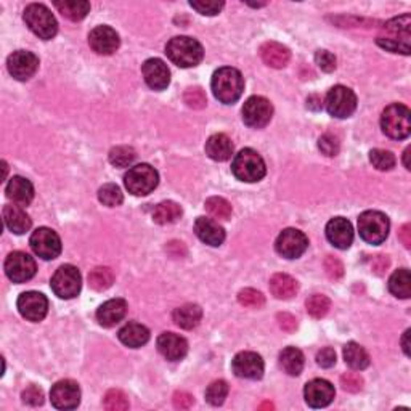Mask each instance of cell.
Wrapping results in <instances>:
<instances>
[{
	"mask_svg": "<svg viewBox=\"0 0 411 411\" xmlns=\"http://www.w3.org/2000/svg\"><path fill=\"white\" fill-rule=\"evenodd\" d=\"M172 318H174L177 326H180L182 329H193L201 322L203 310L196 304H185L175 308L174 313H172Z\"/></svg>",
	"mask_w": 411,
	"mask_h": 411,
	"instance_id": "1f68e13d",
	"label": "cell"
},
{
	"mask_svg": "<svg viewBox=\"0 0 411 411\" xmlns=\"http://www.w3.org/2000/svg\"><path fill=\"white\" fill-rule=\"evenodd\" d=\"M206 154L214 161H226L233 154V143L225 134H215L206 142Z\"/></svg>",
	"mask_w": 411,
	"mask_h": 411,
	"instance_id": "f546056e",
	"label": "cell"
},
{
	"mask_svg": "<svg viewBox=\"0 0 411 411\" xmlns=\"http://www.w3.org/2000/svg\"><path fill=\"white\" fill-rule=\"evenodd\" d=\"M115 283V273L108 267H96L89 273V284L95 291H106Z\"/></svg>",
	"mask_w": 411,
	"mask_h": 411,
	"instance_id": "74e56055",
	"label": "cell"
},
{
	"mask_svg": "<svg viewBox=\"0 0 411 411\" xmlns=\"http://www.w3.org/2000/svg\"><path fill=\"white\" fill-rule=\"evenodd\" d=\"M261 408H273V405L272 403H264V405H261Z\"/></svg>",
	"mask_w": 411,
	"mask_h": 411,
	"instance_id": "be15d7a7",
	"label": "cell"
},
{
	"mask_svg": "<svg viewBox=\"0 0 411 411\" xmlns=\"http://www.w3.org/2000/svg\"><path fill=\"white\" fill-rule=\"evenodd\" d=\"M192 7L199 12L201 15H208V16H214L217 15L222 8H224V2L222 0H192L190 2Z\"/></svg>",
	"mask_w": 411,
	"mask_h": 411,
	"instance_id": "c3c4849f",
	"label": "cell"
},
{
	"mask_svg": "<svg viewBox=\"0 0 411 411\" xmlns=\"http://www.w3.org/2000/svg\"><path fill=\"white\" fill-rule=\"evenodd\" d=\"M103 407L108 411H126L129 410V398L119 389H111L103 398Z\"/></svg>",
	"mask_w": 411,
	"mask_h": 411,
	"instance_id": "60d3db41",
	"label": "cell"
},
{
	"mask_svg": "<svg viewBox=\"0 0 411 411\" xmlns=\"http://www.w3.org/2000/svg\"><path fill=\"white\" fill-rule=\"evenodd\" d=\"M270 291H272V294L277 297V299L286 301L297 294L299 284H297V281L291 277V275L275 273L273 277L270 278Z\"/></svg>",
	"mask_w": 411,
	"mask_h": 411,
	"instance_id": "4dcf8cb0",
	"label": "cell"
},
{
	"mask_svg": "<svg viewBox=\"0 0 411 411\" xmlns=\"http://www.w3.org/2000/svg\"><path fill=\"white\" fill-rule=\"evenodd\" d=\"M382 132L394 140L407 138L411 132L410 110L402 103H394L382 111L381 116Z\"/></svg>",
	"mask_w": 411,
	"mask_h": 411,
	"instance_id": "8992f818",
	"label": "cell"
},
{
	"mask_svg": "<svg viewBox=\"0 0 411 411\" xmlns=\"http://www.w3.org/2000/svg\"><path fill=\"white\" fill-rule=\"evenodd\" d=\"M326 238L338 250H349L354 241L352 224L344 217H334L326 225Z\"/></svg>",
	"mask_w": 411,
	"mask_h": 411,
	"instance_id": "7402d4cb",
	"label": "cell"
},
{
	"mask_svg": "<svg viewBox=\"0 0 411 411\" xmlns=\"http://www.w3.org/2000/svg\"><path fill=\"white\" fill-rule=\"evenodd\" d=\"M231 172H233L238 180L254 183L262 180L265 172H267V167H265L262 156L257 151L245 148L235 156L233 164H231Z\"/></svg>",
	"mask_w": 411,
	"mask_h": 411,
	"instance_id": "277c9868",
	"label": "cell"
},
{
	"mask_svg": "<svg viewBox=\"0 0 411 411\" xmlns=\"http://www.w3.org/2000/svg\"><path fill=\"white\" fill-rule=\"evenodd\" d=\"M318 148H320L322 153L328 158H334L339 153V142L338 138L331 134H324L318 140Z\"/></svg>",
	"mask_w": 411,
	"mask_h": 411,
	"instance_id": "681fc988",
	"label": "cell"
},
{
	"mask_svg": "<svg viewBox=\"0 0 411 411\" xmlns=\"http://www.w3.org/2000/svg\"><path fill=\"white\" fill-rule=\"evenodd\" d=\"M99 199L101 204L108 206V208H116V206H121L124 201L121 188L115 183H106L99 190Z\"/></svg>",
	"mask_w": 411,
	"mask_h": 411,
	"instance_id": "ab89813d",
	"label": "cell"
},
{
	"mask_svg": "<svg viewBox=\"0 0 411 411\" xmlns=\"http://www.w3.org/2000/svg\"><path fill=\"white\" fill-rule=\"evenodd\" d=\"M8 73L16 80H29L39 68V58L28 50H16L7 59Z\"/></svg>",
	"mask_w": 411,
	"mask_h": 411,
	"instance_id": "e0dca14e",
	"label": "cell"
},
{
	"mask_svg": "<svg viewBox=\"0 0 411 411\" xmlns=\"http://www.w3.org/2000/svg\"><path fill=\"white\" fill-rule=\"evenodd\" d=\"M305 307H307V312L310 313L313 318H323L329 312L331 302H329V299L326 296L313 294L307 299Z\"/></svg>",
	"mask_w": 411,
	"mask_h": 411,
	"instance_id": "7bdbcfd3",
	"label": "cell"
},
{
	"mask_svg": "<svg viewBox=\"0 0 411 411\" xmlns=\"http://www.w3.org/2000/svg\"><path fill=\"white\" fill-rule=\"evenodd\" d=\"M145 82L153 90H164L171 82V71L159 58H150L142 66Z\"/></svg>",
	"mask_w": 411,
	"mask_h": 411,
	"instance_id": "d6986e66",
	"label": "cell"
},
{
	"mask_svg": "<svg viewBox=\"0 0 411 411\" xmlns=\"http://www.w3.org/2000/svg\"><path fill=\"white\" fill-rule=\"evenodd\" d=\"M21 397H23V402L26 405H31V407H39V405L44 403V392L37 386H29L26 391H23Z\"/></svg>",
	"mask_w": 411,
	"mask_h": 411,
	"instance_id": "db71d44e",
	"label": "cell"
},
{
	"mask_svg": "<svg viewBox=\"0 0 411 411\" xmlns=\"http://www.w3.org/2000/svg\"><path fill=\"white\" fill-rule=\"evenodd\" d=\"M52 289L62 299H73L80 293L82 277L74 265H62L52 277Z\"/></svg>",
	"mask_w": 411,
	"mask_h": 411,
	"instance_id": "9c48e42d",
	"label": "cell"
},
{
	"mask_svg": "<svg viewBox=\"0 0 411 411\" xmlns=\"http://www.w3.org/2000/svg\"><path fill=\"white\" fill-rule=\"evenodd\" d=\"M7 198L12 199L13 204L16 206H28L31 204L32 198H34V187L32 183L24 177H12L5 188Z\"/></svg>",
	"mask_w": 411,
	"mask_h": 411,
	"instance_id": "484cf974",
	"label": "cell"
},
{
	"mask_svg": "<svg viewBox=\"0 0 411 411\" xmlns=\"http://www.w3.org/2000/svg\"><path fill=\"white\" fill-rule=\"evenodd\" d=\"M124 183H126L129 193L135 194V196H147L158 187L159 175L154 167L138 164L129 169L126 177H124Z\"/></svg>",
	"mask_w": 411,
	"mask_h": 411,
	"instance_id": "ba28073f",
	"label": "cell"
},
{
	"mask_svg": "<svg viewBox=\"0 0 411 411\" xmlns=\"http://www.w3.org/2000/svg\"><path fill=\"white\" fill-rule=\"evenodd\" d=\"M29 245L36 256L44 259V261L57 259L62 252V240H59L57 231L47 229V226H41L31 235Z\"/></svg>",
	"mask_w": 411,
	"mask_h": 411,
	"instance_id": "8fae6325",
	"label": "cell"
},
{
	"mask_svg": "<svg viewBox=\"0 0 411 411\" xmlns=\"http://www.w3.org/2000/svg\"><path fill=\"white\" fill-rule=\"evenodd\" d=\"M183 100L192 110H203L208 105V99H206V94L201 87L187 89L185 94H183Z\"/></svg>",
	"mask_w": 411,
	"mask_h": 411,
	"instance_id": "7dc6e473",
	"label": "cell"
},
{
	"mask_svg": "<svg viewBox=\"0 0 411 411\" xmlns=\"http://www.w3.org/2000/svg\"><path fill=\"white\" fill-rule=\"evenodd\" d=\"M53 5L59 13L71 21L84 20L90 12V3L85 0H58Z\"/></svg>",
	"mask_w": 411,
	"mask_h": 411,
	"instance_id": "d6a6232c",
	"label": "cell"
},
{
	"mask_svg": "<svg viewBox=\"0 0 411 411\" xmlns=\"http://www.w3.org/2000/svg\"><path fill=\"white\" fill-rule=\"evenodd\" d=\"M127 302L124 299H111L96 310V320L103 328H113L126 317Z\"/></svg>",
	"mask_w": 411,
	"mask_h": 411,
	"instance_id": "d4e9b609",
	"label": "cell"
},
{
	"mask_svg": "<svg viewBox=\"0 0 411 411\" xmlns=\"http://www.w3.org/2000/svg\"><path fill=\"white\" fill-rule=\"evenodd\" d=\"M334 394H336V391H334L333 384L324 380H313L307 382L304 389L305 402L312 408L328 407L333 402Z\"/></svg>",
	"mask_w": 411,
	"mask_h": 411,
	"instance_id": "44dd1931",
	"label": "cell"
},
{
	"mask_svg": "<svg viewBox=\"0 0 411 411\" xmlns=\"http://www.w3.org/2000/svg\"><path fill=\"white\" fill-rule=\"evenodd\" d=\"M2 215L5 226H7L10 231H13V233L23 235L26 231L31 230L32 222L29 219V215L21 209V206L7 204L2 210Z\"/></svg>",
	"mask_w": 411,
	"mask_h": 411,
	"instance_id": "4316f807",
	"label": "cell"
},
{
	"mask_svg": "<svg viewBox=\"0 0 411 411\" xmlns=\"http://www.w3.org/2000/svg\"><path fill=\"white\" fill-rule=\"evenodd\" d=\"M89 44L99 55H111L117 50L121 41L117 32L110 26H96L89 34Z\"/></svg>",
	"mask_w": 411,
	"mask_h": 411,
	"instance_id": "ffe728a7",
	"label": "cell"
},
{
	"mask_svg": "<svg viewBox=\"0 0 411 411\" xmlns=\"http://www.w3.org/2000/svg\"><path fill=\"white\" fill-rule=\"evenodd\" d=\"M18 310L21 317H24L29 322H42L48 312V301L44 294L36 293V291H28L18 297Z\"/></svg>",
	"mask_w": 411,
	"mask_h": 411,
	"instance_id": "2e32d148",
	"label": "cell"
},
{
	"mask_svg": "<svg viewBox=\"0 0 411 411\" xmlns=\"http://www.w3.org/2000/svg\"><path fill=\"white\" fill-rule=\"evenodd\" d=\"M408 339H410V329H407V331H405L403 339H402V345H403L405 355H410V342H408Z\"/></svg>",
	"mask_w": 411,
	"mask_h": 411,
	"instance_id": "94428289",
	"label": "cell"
},
{
	"mask_svg": "<svg viewBox=\"0 0 411 411\" xmlns=\"http://www.w3.org/2000/svg\"><path fill=\"white\" fill-rule=\"evenodd\" d=\"M389 264H391V262H389L387 256L375 257V261H373V272H375L376 275H384L387 272Z\"/></svg>",
	"mask_w": 411,
	"mask_h": 411,
	"instance_id": "680465c9",
	"label": "cell"
},
{
	"mask_svg": "<svg viewBox=\"0 0 411 411\" xmlns=\"http://www.w3.org/2000/svg\"><path fill=\"white\" fill-rule=\"evenodd\" d=\"M344 360L352 370H365L370 365V355L356 342H349L344 347Z\"/></svg>",
	"mask_w": 411,
	"mask_h": 411,
	"instance_id": "d590c367",
	"label": "cell"
},
{
	"mask_svg": "<svg viewBox=\"0 0 411 411\" xmlns=\"http://www.w3.org/2000/svg\"><path fill=\"white\" fill-rule=\"evenodd\" d=\"M166 53L169 59L180 68H193L203 62L204 50L196 39L178 36L167 42Z\"/></svg>",
	"mask_w": 411,
	"mask_h": 411,
	"instance_id": "3957f363",
	"label": "cell"
},
{
	"mask_svg": "<svg viewBox=\"0 0 411 411\" xmlns=\"http://www.w3.org/2000/svg\"><path fill=\"white\" fill-rule=\"evenodd\" d=\"M193 402L194 398L192 394L183 391H178L174 394V407L178 410H188L193 405Z\"/></svg>",
	"mask_w": 411,
	"mask_h": 411,
	"instance_id": "6f0895ef",
	"label": "cell"
},
{
	"mask_svg": "<svg viewBox=\"0 0 411 411\" xmlns=\"http://www.w3.org/2000/svg\"><path fill=\"white\" fill-rule=\"evenodd\" d=\"M158 350L169 361H178L188 354V342L175 333H162L158 338Z\"/></svg>",
	"mask_w": 411,
	"mask_h": 411,
	"instance_id": "603a6c76",
	"label": "cell"
},
{
	"mask_svg": "<svg viewBox=\"0 0 411 411\" xmlns=\"http://www.w3.org/2000/svg\"><path fill=\"white\" fill-rule=\"evenodd\" d=\"M326 110L331 116L345 119L350 117L356 110V95L354 90L344 85H336L326 95Z\"/></svg>",
	"mask_w": 411,
	"mask_h": 411,
	"instance_id": "30bf717a",
	"label": "cell"
},
{
	"mask_svg": "<svg viewBox=\"0 0 411 411\" xmlns=\"http://www.w3.org/2000/svg\"><path fill=\"white\" fill-rule=\"evenodd\" d=\"M231 368L243 380H261L264 376V360L256 352H240L233 359Z\"/></svg>",
	"mask_w": 411,
	"mask_h": 411,
	"instance_id": "ac0fdd59",
	"label": "cell"
},
{
	"mask_svg": "<svg viewBox=\"0 0 411 411\" xmlns=\"http://www.w3.org/2000/svg\"><path fill=\"white\" fill-rule=\"evenodd\" d=\"M137 158V153L131 147H116L110 151V162L115 167H129Z\"/></svg>",
	"mask_w": 411,
	"mask_h": 411,
	"instance_id": "f6af8a7d",
	"label": "cell"
},
{
	"mask_svg": "<svg viewBox=\"0 0 411 411\" xmlns=\"http://www.w3.org/2000/svg\"><path fill=\"white\" fill-rule=\"evenodd\" d=\"M182 215V208L174 201H164L156 206L153 210V220L159 225L174 224Z\"/></svg>",
	"mask_w": 411,
	"mask_h": 411,
	"instance_id": "8d00e7d4",
	"label": "cell"
},
{
	"mask_svg": "<svg viewBox=\"0 0 411 411\" xmlns=\"http://www.w3.org/2000/svg\"><path fill=\"white\" fill-rule=\"evenodd\" d=\"M23 18L28 24V28L34 32L37 37L44 41H50L57 36L58 23L55 16L52 15L45 5L42 3H31L26 7Z\"/></svg>",
	"mask_w": 411,
	"mask_h": 411,
	"instance_id": "5b68a950",
	"label": "cell"
},
{
	"mask_svg": "<svg viewBox=\"0 0 411 411\" xmlns=\"http://www.w3.org/2000/svg\"><path fill=\"white\" fill-rule=\"evenodd\" d=\"M370 161L377 171H382V172L391 171L394 169V166H396V156H394L391 151L380 150V148L370 151Z\"/></svg>",
	"mask_w": 411,
	"mask_h": 411,
	"instance_id": "ee69618b",
	"label": "cell"
},
{
	"mask_svg": "<svg viewBox=\"0 0 411 411\" xmlns=\"http://www.w3.org/2000/svg\"><path fill=\"white\" fill-rule=\"evenodd\" d=\"M238 302H240L243 307L247 308H262L265 305V297L261 291L246 288L240 291V294H238Z\"/></svg>",
	"mask_w": 411,
	"mask_h": 411,
	"instance_id": "bcb514c9",
	"label": "cell"
},
{
	"mask_svg": "<svg viewBox=\"0 0 411 411\" xmlns=\"http://www.w3.org/2000/svg\"><path fill=\"white\" fill-rule=\"evenodd\" d=\"M280 328L283 329L286 333H294L296 328H297V320L294 315H291V313H278L277 317Z\"/></svg>",
	"mask_w": 411,
	"mask_h": 411,
	"instance_id": "9f6ffc18",
	"label": "cell"
},
{
	"mask_svg": "<svg viewBox=\"0 0 411 411\" xmlns=\"http://www.w3.org/2000/svg\"><path fill=\"white\" fill-rule=\"evenodd\" d=\"M229 396V384L225 381H214L206 389V400L214 407H220Z\"/></svg>",
	"mask_w": 411,
	"mask_h": 411,
	"instance_id": "b9f144b4",
	"label": "cell"
},
{
	"mask_svg": "<svg viewBox=\"0 0 411 411\" xmlns=\"http://www.w3.org/2000/svg\"><path fill=\"white\" fill-rule=\"evenodd\" d=\"M389 219L380 210H366L359 217V231L361 240L370 245H381L389 235Z\"/></svg>",
	"mask_w": 411,
	"mask_h": 411,
	"instance_id": "52a82bcc",
	"label": "cell"
},
{
	"mask_svg": "<svg viewBox=\"0 0 411 411\" xmlns=\"http://www.w3.org/2000/svg\"><path fill=\"white\" fill-rule=\"evenodd\" d=\"M410 153H411V148L408 147L407 150H405V153H403V164H405V167H407V169L410 171L411 169V164H410Z\"/></svg>",
	"mask_w": 411,
	"mask_h": 411,
	"instance_id": "6125c7cd",
	"label": "cell"
},
{
	"mask_svg": "<svg viewBox=\"0 0 411 411\" xmlns=\"http://www.w3.org/2000/svg\"><path fill=\"white\" fill-rule=\"evenodd\" d=\"M275 247H277V252L281 257L297 259L307 251L308 238L301 230L286 229L280 233Z\"/></svg>",
	"mask_w": 411,
	"mask_h": 411,
	"instance_id": "5bb4252c",
	"label": "cell"
},
{
	"mask_svg": "<svg viewBox=\"0 0 411 411\" xmlns=\"http://www.w3.org/2000/svg\"><path fill=\"white\" fill-rule=\"evenodd\" d=\"M194 233L203 243L217 247L225 241V230L217 222L208 217H198L194 222Z\"/></svg>",
	"mask_w": 411,
	"mask_h": 411,
	"instance_id": "cb8c5ba5",
	"label": "cell"
},
{
	"mask_svg": "<svg viewBox=\"0 0 411 411\" xmlns=\"http://www.w3.org/2000/svg\"><path fill=\"white\" fill-rule=\"evenodd\" d=\"M37 272L36 261L29 254L15 251L5 259V273L13 283H26Z\"/></svg>",
	"mask_w": 411,
	"mask_h": 411,
	"instance_id": "4fadbf2b",
	"label": "cell"
},
{
	"mask_svg": "<svg viewBox=\"0 0 411 411\" xmlns=\"http://www.w3.org/2000/svg\"><path fill=\"white\" fill-rule=\"evenodd\" d=\"M377 45L392 53L410 55L411 52V16L402 15L389 20L377 34Z\"/></svg>",
	"mask_w": 411,
	"mask_h": 411,
	"instance_id": "6da1fadb",
	"label": "cell"
},
{
	"mask_svg": "<svg viewBox=\"0 0 411 411\" xmlns=\"http://www.w3.org/2000/svg\"><path fill=\"white\" fill-rule=\"evenodd\" d=\"M340 386H342L344 391L356 394L363 389V380L356 373H345V375L340 376Z\"/></svg>",
	"mask_w": 411,
	"mask_h": 411,
	"instance_id": "f907efd6",
	"label": "cell"
},
{
	"mask_svg": "<svg viewBox=\"0 0 411 411\" xmlns=\"http://www.w3.org/2000/svg\"><path fill=\"white\" fill-rule=\"evenodd\" d=\"M315 63L323 69L324 73H331L336 69V57L328 50H318L315 53Z\"/></svg>",
	"mask_w": 411,
	"mask_h": 411,
	"instance_id": "f5cc1de1",
	"label": "cell"
},
{
	"mask_svg": "<svg viewBox=\"0 0 411 411\" xmlns=\"http://www.w3.org/2000/svg\"><path fill=\"white\" fill-rule=\"evenodd\" d=\"M206 210H208L212 217L219 220H229L231 217V212H233L231 204L226 201L225 198L220 196L209 198L208 201H206Z\"/></svg>",
	"mask_w": 411,
	"mask_h": 411,
	"instance_id": "f35d334b",
	"label": "cell"
},
{
	"mask_svg": "<svg viewBox=\"0 0 411 411\" xmlns=\"http://www.w3.org/2000/svg\"><path fill=\"white\" fill-rule=\"evenodd\" d=\"M261 57L262 62L267 64V66L281 69L289 63L291 52L288 47L278 44V42H265L261 47Z\"/></svg>",
	"mask_w": 411,
	"mask_h": 411,
	"instance_id": "83f0119b",
	"label": "cell"
},
{
	"mask_svg": "<svg viewBox=\"0 0 411 411\" xmlns=\"http://www.w3.org/2000/svg\"><path fill=\"white\" fill-rule=\"evenodd\" d=\"M273 106L264 96H251L243 106V121L246 126L254 129H262L272 121Z\"/></svg>",
	"mask_w": 411,
	"mask_h": 411,
	"instance_id": "7c38bea8",
	"label": "cell"
},
{
	"mask_svg": "<svg viewBox=\"0 0 411 411\" xmlns=\"http://www.w3.org/2000/svg\"><path fill=\"white\" fill-rule=\"evenodd\" d=\"M280 366L289 376H299L304 370V354L296 347H286L280 354Z\"/></svg>",
	"mask_w": 411,
	"mask_h": 411,
	"instance_id": "836d02e7",
	"label": "cell"
},
{
	"mask_svg": "<svg viewBox=\"0 0 411 411\" xmlns=\"http://www.w3.org/2000/svg\"><path fill=\"white\" fill-rule=\"evenodd\" d=\"M317 363L322 368H331L336 365V352L331 347H324L317 354Z\"/></svg>",
	"mask_w": 411,
	"mask_h": 411,
	"instance_id": "11a10c76",
	"label": "cell"
},
{
	"mask_svg": "<svg viewBox=\"0 0 411 411\" xmlns=\"http://www.w3.org/2000/svg\"><path fill=\"white\" fill-rule=\"evenodd\" d=\"M117 338L124 345H127V347L138 349L150 340V331L147 326H143V324L132 322L119 329Z\"/></svg>",
	"mask_w": 411,
	"mask_h": 411,
	"instance_id": "f1b7e54d",
	"label": "cell"
},
{
	"mask_svg": "<svg viewBox=\"0 0 411 411\" xmlns=\"http://www.w3.org/2000/svg\"><path fill=\"white\" fill-rule=\"evenodd\" d=\"M324 270H326V275L331 280H340L344 277V265L334 256H328L324 259Z\"/></svg>",
	"mask_w": 411,
	"mask_h": 411,
	"instance_id": "816d5d0a",
	"label": "cell"
},
{
	"mask_svg": "<svg viewBox=\"0 0 411 411\" xmlns=\"http://www.w3.org/2000/svg\"><path fill=\"white\" fill-rule=\"evenodd\" d=\"M398 236H400V241L403 243V246L407 247V250H410L411 247V225L405 224L402 229H400Z\"/></svg>",
	"mask_w": 411,
	"mask_h": 411,
	"instance_id": "91938a15",
	"label": "cell"
},
{
	"mask_svg": "<svg viewBox=\"0 0 411 411\" xmlns=\"http://www.w3.org/2000/svg\"><path fill=\"white\" fill-rule=\"evenodd\" d=\"M212 94L219 101L225 105H233L240 100L245 90V79L235 68H220L212 75Z\"/></svg>",
	"mask_w": 411,
	"mask_h": 411,
	"instance_id": "7a4b0ae2",
	"label": "cell"
},
{
	"mask_svg": "<svg viewBox=\"0 0 411 411\" xmlns=\"http://www.w3.org/2000/svg\"><path fill=\"white\" fill-rule=\"evenodd\" d=\"M52 405L57 410H74L80 403L79 384L71 380L58 381L50 391Z\"/></svg>",
	"mask_w": 411,
	"mask_h": 411,
	"instance_id": "9a60e30c",
	"label": "cell"
},
{
	"mask_svg": "<svg viewBox=\"0 0 411 411\" xmlns=\"http://www.w3.org/2000/svg\"><path fill=\"white\" fill-rule=\"evenodd\" d=\"M389 291L400 299H408L411 296V275L407 268H400L389 280Z\"/></svg>",
	"mask_w": 411,
	"mask_h": 411,
	"instance_id": "e575fe53",
	"label": "cell"
}]
</instances>
